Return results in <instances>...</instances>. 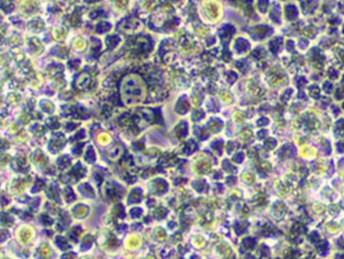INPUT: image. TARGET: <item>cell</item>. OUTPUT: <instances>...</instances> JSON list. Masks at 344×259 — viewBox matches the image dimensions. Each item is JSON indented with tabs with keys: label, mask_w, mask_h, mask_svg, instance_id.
Here are the masks:
<instances>
[{
	"label": "cell",
	"mask_w": 344,
	"mask_h": 259,
	"mask_svg": "<svg viewBox=\"0 0 344 259\" xmlns=\"http://www.w3.org/2000/svg\"><path fill=\"white\" fill-rule=\"evenodd\" d=\"M18 236L20 239L21 243L26 244L31 241V238L33 236V230L30 226H22L21 229L18 230Z\"/></svg>",
	"instance_id": "1"
},
{
	"label": "cell",
	"mask_w": 344,
	"mask_h": 259,
	"mask_svg": "<svg viewBox=\"0 0 344 259\" xmlns=\"http://www.w3.org/2000/svg\"><path fill=\"white\" fill-rule=\"evenodd\" d=\"M26 185H27V180H18L15 183H13L12 185V191L13 194H19V192H22L26 188Z\"/></svg>",
	"instance_id": "2"
},
{
	"label": "cell",
	"mask_w": 344,
	"mask_h": 259,
	"mask_svg": "<svg viewBox=\"0 0 344 259\" xmlns=\"http://www.w3.org/2000/svg\"><path fill=\"white\" fill-rule=\"evenodd\" d=\"M0 221H1V223H2L4 225H10V224L13 222V220H12V217H10L9 214H7V213H2V214H1V217H0Z\"/></svg>",
	"instance_id": "3"
},
{
	"label": "cell",
	"mask_w": 344,
	"mask_h": 259,
	"mask_svg": "<svg viewBox=\"0 0 344 259\" xmlns=\"http://www.w3.org/2000/svg\"><path fill=\"white\" fill-rule=\"evenodd\" d=\"M38 253H39V255H41L43 258H49L50 251H49V248L46 246V245H43V246L39 248Z\"/></svg>",
	"instance_id": "4"
},
{
	"label": "cell",
	"mask_w": 344,
	"mask_h": 259,
	"mask_svg": "<svg viewBox=\"0 0 344 259\" xmlns=\"http://www.w3.org/2000/svg\"><path fill=\"white\" fill-rule=\"evenodd\" d=\"M317 248H318V251H319V253L324 254V253L328 251V243L324 242V243H321V244H318Z\"/></svg>",
	"instance_id": "5"
},
{
	"label": "cell",
	"mask_w": 344,
	"mask_h": 259,
	"mask_svg": "<svg viewBox=\"0 0 344 259\" xmlns=\"http://www.w3.org/2000/svg\"><path fill=\"white\" fill-rule=\"evenodd\" d=\"M9 237V232L7 230H0V242H4Z\"/></svg>",
	"instance_id": "6"
},
{
	"label": "cell",
	"mask_w": 344,
	"mask_h": 259,
	"mask_svg": "<svg viewBox=\"0 0 344 259\" xmlns=\"http://www.w3.org/2000/svg\"><path fill=\"white\" fill-rule=\"evenodd\" d=\"M327 230L330 232V233H333V232H336V230H338V227H336V223H330L329 225L327 226Z\"/></svg>",
	"instance_id": "7"
},
{
	"label": "cell",
	"mask_w": 344,
	"mask_h": 259,
	"mask_svg": "<svg viewBox=\"0 0 344 259\" xmlns=\"http://www.w3.org/2000/svg\"><path fill=\"white\" fill-rule=\"evenodd\" d=\"M310 239L312 243L318 242V241H319V235H318V233H317V232H312L310 235Z\"/></svg>",
	"instance_id": "8"
},
{
	"label": "cell",
	"mask_w": 344,
	"mask_h": 259,
	"mask_svg": "<svg viewBox=\"0 0 344 259\" xmlns=\"http://www.w3.org/2000/svg\"><path fill=\"white\" fill-rule=\"evenodd\" d=\"M315 211L318 213H321L324 211V208L322 205H320V203H317V205H315Z\"/></svg>",
	"instance_id": "9"
},
{
	"label": "cell",
	"mask_w": 344,
	"mask_h": 259,
	"mask_svg": "<svg viewBox=\"0 0 344 259\" xmlns=\"http://www.w3.org/2000/svg\"><path fill=\"white\" fill-rule=\"evenodd\" d=\"M42 186H43V184H42L41 182H38V183H36V184H35V186H34V188H33V191L35 192V190H36V189H39L42 187Z\"/></svg>",
	"instance_id": "10"
},
{
	"label": "cell",
	"mask_w": 344,
	"mask_h": 259,
	"mask_svg": "<svg viewBox=\"0 0 344 259\" xmlns=\"http://www.w3.org/2000/svg\"><path fill=\"white\" fill-rule=\"evenodd\" d=\"M330 211H331V213L333 214V213H336V212H338L339 210H338V207H336V206H332L331 209H330Z\"/></svg>",
	"instance_id": "11"
},
{
	"label": "cell",
	"mask_w": 344,
	"mask_h": 259,
	"mask_svg": "<svg viewBox=\"0 0 344 259\" xmlns=\"http://www.w3.org/2000/svg\"><path fill=\"white\" fill-rule=\"evenodd\" d=\"M342 225H343V227H344V221H343V223H342Z\"/></svg>",
	"instance_id": "12"
},
{
	"label": "cell",
	"mask_w": 344,
	"mask_h": 259,
	"mask_svg": "<svg viewBox=\"0 0 344 259\" xmlns=\"http://www.w3.org/2000/svg\"><path fill=\"white\" fill-rule=\"evenodd\" d=\"M4 259H7V258H4Z\"/></svg>",
	"instance_id": "13"
}]
</instances>
